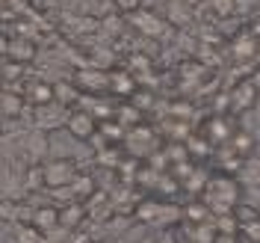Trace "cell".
I'll use <instances>...</instances> for the list:
<instances>
[{"mask_svg":"<svg viewBox=\"0 0 260 243\" xmlns=\"http://www.w3.org/2000/svg\"><path fill=\"white\" fill-rule=\"evenodd\" d=\"M77 163L68 160V157H56V160L45 163V181H48V190H59V187H71L77 181Z\"/></svg>","mask_w":260,"mask_h":243,"instance_id":"cell-1","label":"cell"},{"mask_svg":"<svg viewBox=\"0 0 260 243\" xmlns=\"http://www.w3.org/2000/svg\"><path fill=\"white\" fill-rule=\"evenodd\" d=\"M3 53H6V60H12V63H30V60H36V53H39V48H36V42H30L27 36H6L3 39Z\"/></svg>","mask_w":260,"mask_h":243,"instance_id":"cell-2","label":"cell"},{"mask_svg":"<svg viewBox=\"0 0 260 243\" xmlns=\"http://www.w3.org/2000/svg\"><path fill=\"white\" fill-rule=\"evenodd\" d=\"M65 128H68V133L74 140H92L98 133V122L89 110H74V113H68V119H65Z\"/></svg>","mask_w":260,"mask_h":243,"instance_id":"cell-3","label":"cell"},{"mask_svg":"<svg viewBox=\"0 0 260 243\" xmlns=\"http://www.w3.org/2000/svg\"><path fill=\"white\" fill-rule=\"evenodd\" d=\"M257 83L254 80H243L237 83L234 89H231V104H234V110H240V113H245V110H251L254 107V101H257Z\"/></svg>","mask_w":260,"mask_h":243,"instance_id":"cell-4","label":"cell"},{"mask_svg":"<svg viewBox=\"0 0 260 243\" xmlns=\"http://www.w3.org/2000/svg\"><path fill=\"white\" fill-rule=\"evenodd\" d=\"M27 104H30L32 110L36 107H48V104H53L56 101V86L48 80H30V89H27Z\"/></svg>","mask_w":260,"mask_h":243,"instance_id":"cell-5","label":"cell"},{"mask_svg":"<svg viewBox=\"0 0 260 243\" xmlns=\"http://www.w3.org/2000/svg\"><path fill=\"white\" fill-rule=\"evenodd\" d=\"M130 24L136 27V30L142 33V36H162V21L154 12H148V9H136V12H130Z\"/></svg>","mask_w":260,"mask_h":243,"instance_id":"cell-6","label":"cell"},{"mask_svg":"<svg viewBox=\"0 0 260 243\" xmlns=\"http://www.w3.org/2000/svg\"><path fill=\"white\" fill-rule=\"evenodd\" d=\"M210 143H231L234 140V128L228 125L225 116H210L207 122H204V130H201Z\"/></svg>","mask_w":260,"mask_h":243,"instance_id":"cell-7","label":"cell"},{"mask_svg":"<svg viewBox=\"0 0 260 243\" xmlns=\"http://www.w3.org/2000/svg\"><path fill=\"white\" fill-rule=\"evenodd\" d=\"M77 86L80 89H89V92H98V89H107L110 86V74H104V71H98L95 65L89 68H83V71H77Z\"/></svg>","mask_w":260,"mask_h":243,"instance_id":"cell-8","label":"cell"},{"mask_svg":"<svg viewBox=\"0 0 260 243\" xmlns=\"http://www.w3.org/2000/svg\"><path fill=\"white\" fill-rule=\"evenodd\" d=\"M59 223H62V211H56L50 205L36 208V213H32V226H39L42 231H50V228H56Z\"/></svg>","mask_w":260,"mask_h":243,"instance_id":"cell-9","label":"cell"},{"mask_svg":"<svg viewBox=\"0 0 260 243\" xmlns=\"http://www.w3.org/2000/svg\"><path fill=\"white\" fill-rule=\"evenodd\" d=\"M24 104H27V98L21 95V92L6 89V92H3V119H6V122H9V119H18V116L24 113Z\"/></svg>","mask_w":260,"mask_h":243,"instance_id":"cell-10","label":"cell"},{"mask_svg":"<svg viewBox=\"0 0 260 243\" xmlns=\"http://www.w3.org/2000/svg\"><path fill=\"white\" fill-rule=\"evenodd\" d=\"M36 119H39V130H50V125H59L62 122V110L53 101L48 107H36Z\"/></svg>","mask_w":260,"mask_h":243,"instance_id":"cell-11","label":"cell"},{"mask_svg":"<svg viewBox=\"0 0 260 243\" xmlns=\"http://www.w3.org/2000/svg\"><path fill=\"white\" fill-rule=\"evenodd\" d=\"M110 89L118 92V95H133L136 92V80H133V74H127V71H113L110 74Z\"/></svg>","mask_w":260,"mask_h":243,"instance_id":"cell-12","label":"cell"},{"mask_svg":"<svg viewBox=\"0 0 260 243\" xmlns=\"http://www.w3.org/2000/svg\"><path fill=\"white\" fill-rule=\"evenodd\" d=\"M42 187H48V181H45V166L32 163L30 169H27V175H24V190H27V193H36V190H42Z\"/></svg>","mask_w":260,"mask_h":243,"instance_id":"cell-13","label":"cell"},{"mask_svg":"<svg viewBox=\"0 0 260 243\" xmlns=\"http://www.w3.org/2000/svg\"><path fill=\"white\" fill-rule=\"evenodd\" d=\"M98 133H101L107 143H121V140L127 137V130H124L121 122H101V125H98Z\"/></svg>","mask_w":260,"mask_h":243,"instance_id":"cell-14","label":"cell"},{"mask_svg":"<svg viewBox=\"0 0 260 243\" xmlns=\"http://www.w3.org/2000/svg\"><path fill=\"white\" fill-rule=\"evenodd\" d=\"M18 243H48L45 240V231L32 223H21L18 226Z\"/></svg>","mask_w":260,"mask_h":243,"instance_id":"cell-15","label":"cell"},{"mask_svg":"<svg viewBox=\"0 0 260 243\" xmlns=\"http://www.w3.org/2000/svg\"><path fill=\"white\" fill-rule=\"evenodd\" d=\"M71 187H74V193H77L80 202H89V199L98 193L95 190V178H92V175H77V181H74Z\"/></svg>","mask_w":260,"mask_h":243,"instance_id":"cell-16","label":"cell"},{"mask_svg":"<svg viewBox=\"0 0 260 243\" xmlns=\"http://www.w3.org/2000/svg\"><path fill=\"white\" fill-rule=\"evenodd\" d=\"M251 151H254V137H248V133H234V140H231V154L245 157V154H251Z\"/></svg>","mask_w":260,"mask_h":243,"instance_id":"cell-17","label":"cell"},{"mask_svg":"<svg viewBox=\"0 0 260 243\" xmlns=\"http://www.w3.org/2000/svg\"><path fill=\"white\" fill-rule=\"evenodd\" d=\"M192 237L195 243H216L219 240V228H216V223H195Z\"/></svg>","mask_w":260,"mask_h":243,"instance_id":"cell-18","label":"cell"},{"mask_svg":"<svg viewBox=\"0 0 260 243\" xmlns=\"http://www.w3.org/2000/svg\"><path fill=\"white\" fill-rule=\"evenodd\" d=\"M86 205H80V202H74V205H65L62 211V226H77V220H83L86 217Z\"/></svg>","mask_w":260,"mask_h":243,"instance_id":"cell-19","label":"cell"},{"mask_svg":"<svg viewBox=\"0 0 260 243\" xmlns=\"http://www.w3.org/2000/svg\"><path fill=\"white\" fill-rule=\"evenodd\" d=\"M234 217H237V223H240L243 228L260 223V213L254 211V208H248V205H237V208H234Z\"/></svg>","mask_w":260,"mask_h":243,"instance_id":"cell-20","label":"cell"},{"mask_svg":"<svg viewBox=\"0 0 260 243\" xmlns=\"http://www.w3.org/2000/svg\"><path fill=\"white\" fill-rule=\"evenodd\" d=\"M80 89L77 86H71V83H56V101H68V104H74V101H80Z\"/></svg>","mask_w":260,"mask_h":243,"instance_id":"cell-21","label":"cell"},{"mask_svg":"<svg viewBox=\"0 0 260 243\" xmlns=\"http://www.w3.org/2000/svg\"><path fill=\"white\" fill-rule=\"evenodd\" d=\"M237 217H234V211H228V213H222L219 220H216V228H219V234H237Z\"/></svg>","mask_w":260,"mask_h":243,"instance_id":"cell-22","label":"cell"},{"mask_svg":"<svg viewBox=\"0 0 260 243\" xmlns=\"http://www.w3.org/2000/svg\"><path fill=\"white\" fill-rule=\"evenodd\" d=\"M154 104V92H148V89H136L133 92V107L136 110H148Z\"/></svg>","mask_w":260,"mask_h":243,"instance_id":"cell-23","label":"cell"},{"mask_svg":"<svg viewBox=\"0 0 260 243\" xmlns=\"http://www.w3.org/2000/svg\"><path fill=\"white\" fill-rule=\"evenodd\" d=\"M210 9L216 15H234V9H237V0H210Z\"/></svg>","mask_w":260,"mask_h":243,"instance_id":"cell-24","label":"cell"},{"mask_svg":"<svg viewBox=\"0 0 260 243\" xmlns=\"http://www.w3.org/2000/svg\"><path fill=\"white\" fill-rule=\"evenodd\" d=\"M45 148H48V140L36 130V133H30V154L32 157H39V154H45Z\"/></svg>","mask_w":260,"mask_h":243,"instance_id":"cell-25","label":"cell"},{"mask_svg":"<svg viewBox=\"0 0 260 243\" xmlns=\"http://www.w3.org/2000/svg\"><path fill=\"white\" fill-rule=\"evenodd\" d=\"M234 53H237L240 60H245V57H251V53H254V42H251V39H240V42L234 45Z\"/></svg>","mask_w":260,"mask_h":243,"instance_id":"cell-26","label":"cell"},{"mask_svg":"<svg viewBox=\"0 0 260 243\" xmlns=\"http://www.w3.org/2000/svg\"><path fill=\"white\" fill-rule=\"evenodd\" d=\"M204 213H207V202H204V205H189V208H186V217H192V220H198V223H207Z\"/></svg>","mask_w":260,"mask_h":243,"instance_id":"cell-27","label":"cell"},{"mask_svg":"<svg viewBox=\"0 0 260 243\" xmlns=\"http://www.w3.org/2000/svg\"><path fill=\"white\" fill-rule=\"evenodd\" d=\"M139 3H142V0H113V6H115V9H121L124 15L136 12V9H139Z\"/></svg>","mask_w":260,"mask_h":243,"instance_id":"cell-28","label":"cell"},{"mask_svg":"<svg viewBox=\"0 0 260 243\" xmlns=\"http://www.w3.org/2000/svg\"><path fill=\"white\" fill-rule=\"evenodd\" d=\"M245 234H248L254 243H260V223H254V226H245Z\"/></svg>","mask_w":260,"mask_h":243,"instance_id":"cell-29","label":"cell"},{"mask_svg":"<svg viewBox=\"0 0 260 243\" xmlns=\"http://www.w3.org/2000/svg\"><path fill=\"white\" fill-rule=\"evenodd\" d=\"M216 243H237V234H219Z\"/></svg>","mask_w":260,"mask_h":243,"instance_id":"cell-30","label":"cell"}]
</instances>
